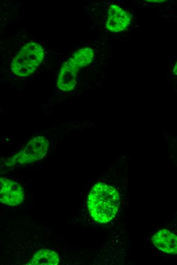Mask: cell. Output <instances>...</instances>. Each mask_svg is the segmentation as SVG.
I'll return each instance as SVG.
<instances>
[{
	"instance_id": "6da1fadb",
	"label": "cell",
	"mask_w": 177,
	"mask_h": 265,
	"mask_svg": "<svg viewBox=\"0 0 177 265\" xmlns=\"http://www.w3.org/2000/svg\"><path fill=\"white\" fill-rule=\"evenodd\" d=\"M119 193L113 187L98 182L92 188L87 204L91 217L96 222L104 224L116 216L120 206Z\"/></svg>"
},
{
	"instance_id": "7a4b0ae2",
	"label": "cell",
	"mask_w": 177,
	"mask_h": 265,
	"mask_svg": "<svg viewBox=\"0 0 177 265\" xmlns=\"http://www.w3.org/2000/svg\"><path fill=\"white\" fill-rule=\"evenodd\" d=\"M44 58V49L41 45L35 42L28 43L20 49L13 59L11 70L18 76H28L35 71Z\"/></svg>"
},
{
	"instance_id": "3957f363",
	"label": "cell",
	"mask_w": 177,
	"mask_h": 265,
	"mask_svg": "<svg viewBox=\"0 0 177 265\" xmlns=\"http://www.w3.org/2000/svg\"><path fill=\"white\" fill-rule=\"evenodd\" d=\"M49 142L42 136L33 138L20 152L8 159L6 165L29 164L43 158L49 147Z\"/></svg>"
},
{
	"instance_id": "277c9868",
	"label": "cell",
	"mask_w": 177,
	"mask_h": 265,
	"mask_svg": "<svg viewBox=\"0 0 177 265\" xmlns=\"http://www.w3.org/2000/svg\"><path fill=\"white\" fill-rule=\"evenodd\" d=\"M23 198L22 188L17 182L0 177V202L15 206L20 204Z\"/></svg>"
},
{
	"instance_id": "5b68a950",
	"label": "cell",
	"mask_w": 177,
	"mask_h": 265,
	"mask_svg": "<svg viewBox=\"0 0 177 265\" xmlns=\"http://www.w3.org/2000/svg\"><path fill=\"white\" fill-rule=\"evenodd\" d=\"M131 16L120 7L111 5L108 8L106 28L112 32H119L126 30L130 24Z\"/></svg>"
},
{
	"instance_id": "8992f818",
	"label": "cell",
	"mask_w": 177,
	"mask_h": 265,
	"mask_svg": "<svg viewBox=\"0 0 177 265\" xmlns=\"http://www.w3.org/2000/svg\"><path fill=\"white\" fill-rule=\"evenodd\" d=\"M78 70L71 59L65 62L61 68L57 78L58 89L65 92L73 90L76 84Z\"/></svg>"
},
{
	"instance_id": "52a82bcc",
	"label": "cell",
	"mask_w": 177,
	"mask_h": 265,
	"mask_svg": "<svg viewBox=\"0 0 177 265\" xmlns=\"http://www.w3.org/2000/svg\"><path fill=\"white\" fill-rule=\"evenodd\" d=\"M152 241L158 249L170 254L177 253L176 235L166 229L157 231L152 236Z\"/></svg>"
},
{
	"instance_id": "ba28073f",
	"label": "cell",
	"mask_w": 177,
	"mask_h": 265,
	"mask_svg": "<svg viewBox=\"0 0 177 265\" xmlns=\"http://www.w3.org/2000/svg\"><path fill=\"white\" fill-rule=\"evenodd\" d=\"M60 261V256L55 251L47 249H42L34 254L28 264L31 265H57Z\"/></svg>"
},
{
	"instance_id": "9c48e42d",
	"label": "cell",
	"mask_w": 177,
	"mask_h": 265,
	"mask_svg": "<svg viewBox=\"0 0 177 265\" xmlns=\"http://www.w3.org/2000/svg\"><path fill=\"white\" fill-rule=\"evenodd\" d=\"M94 50L89 47L82 48L77 50L71 58L73 64L79 69L88 65L94 58Z\"/></svg>"
},
{
	"instance_id": "30bf717a",
	"label": "cell",
	"mask_w": 177,
	"mask_h": 265,
	"mask_svg": "<svg viewBox=\"0 0 177 265\" xmlns=\"http://www.w3.org/2000/svg\"><path fill=\"white\" fill-rule=\"evenodd\" d=\"M175 74H176V64H175V66H174V70L173 71Z\"/></svg>"
}]
</instances>
